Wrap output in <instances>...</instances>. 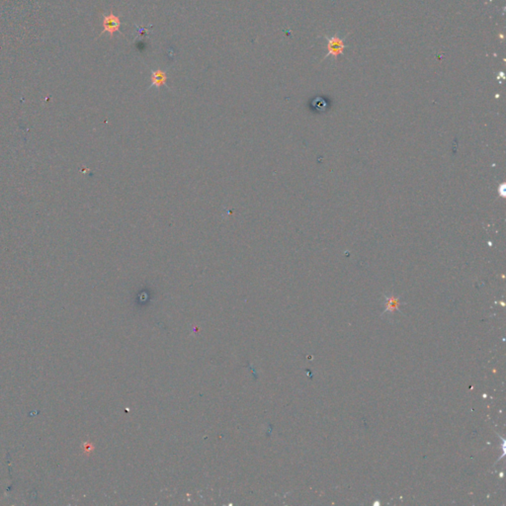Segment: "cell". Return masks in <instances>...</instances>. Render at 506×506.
Returning a JSON list of instances; mask_svg holds the SVG:
<instances>
[{"label": "cell", "instance_id": "1", "mask_svg": "<svg viewBox=\"0 0 506 506\" xmlns=\"http://www.w3.org/2000/svg\"><path fill=\"white\" fill-rule=\"evenodd\" d=\"M327 49H328V53L325 56V58L331 56L334 59H336L338 56L343 54V51L345 49V44H344L343 40L334 36L331 38H327Z\"/></svg>", "mask_w": 506, "mask_h": 506}, {"label": "cell", "instance_id": "2", "mask_svg": "<svg viewBox=\"0 0 506 506\" xmlns=\"http://www.w3.org/2000/svg\"><path fill=\"white\" fill-rule=\"evenodd\" d=\"M121 20L118 16H115L112 12L103 18V33L107 32L111 37L121 27Z\"/></svg>", "mask_w": 506, "mask_h": 506}, {"label": "cell", "instance_id": "3", "mask_svg": "<svg viewBox=\"0 0 506 506\" xmlns=\"http://www.w3.org/2000/svg\"><path fill=\"white\" fill-rule=\"evenodd\" d=\"M152 86H156L157 88H160L161 86L166 84L167 74L165 71L158 69L152 72Z\"/></svg>", "mask_w": 506, "mask_h": 506}, {"label": "cell", "instance_id": "4", "mask_svg": "<svg viewBox=\"0 0 506 506\" xmlns=\"http://www.w3.org/2000/svg\"><path fill=\"white\" fill-rule=\"evenodd\" d=\"M400 306H401V303H400L399 298H396L394 296L386 297V310H385L383 316L386 314H393L396 312H400Z\"/></svg>", "mask_w": 506, "mask_h": 506}]
</instances>
